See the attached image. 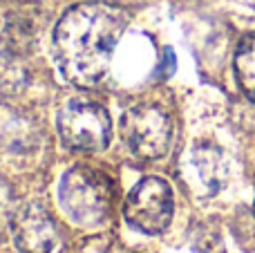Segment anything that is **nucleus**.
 Listing matches in <instances>:
<instances>
[{
	"mask_svg": "<svg viewBox=\"0 0 255 253\" xmlns=\"http://www.w3.org/2000/svg\"><path fill=\"white\" fill-rule=\"evenodd\" d=\"M128 27V11L110 2L70 7L54 27L52 52L67 83L92 88L106 76L117 43Z\"/></svg>",
	"mask_w": 255,
	"mask_h": 253,
	"instance_id": "nucleus-1",
	"label": "nucleus"
},
{
	"mask_svg": "<svg viewBox=\"0 0 255 253\" xmlns=\"http://www.w3.org/2000/svg\"><path fill=\"white\" fill-rule=\"evenodd\" d=\"M58 202L72 222L97 227L108 218L112 206V184L90 166H74L58 184Z\"/></svg>",
	"mask_w": 255,
	"mask_h": 253,
	"instance_id": "nucleus-2",
	"label": "nucleus"
},
{
	"mask_svg": "<svg viewBox=\"0 0 255 253\" xmlns=\"http://www.w3.org/2000/svg\"><path fill=\"white\" fill-rule=\"evenodd\" d=\"M121 137L134 157L143 161L161 159L172 146V119L154 103H136L121 117Z\"/></svg>",
	"mask_w": 255,
	"mask_h": 253,
	"instance_id": "nucleus-3",
	"label": "nucleus"
},
{
	"mask_svg": "<svg viewBox=\"0 0 255 253\" xmlns=\"http://www.w3.org/2000/svg\"><path fill=\"white\" fill-rule=\"evenodd\" d=\"M175 213L172 188L161 177H145L134 184L124 202V218L132 229L157 236L168 229Z\"/></svg>",
	"mask_w": 255,
	"mask_h": 253,
	"instance_id": "nucleus-4",
	"label": "nucleus"
},
{
	"mask_svg": "<svg viewBox=\"0 0 255 253\" xmlns=\"http://www.w3.org/2000/svg\"><path fill=\"white\" fill-rule=\"evenodd\" d=\"M58 132L74 150H103L112 139V121L103 106L92 101H67L58 110Z\"/></svg>",
	"mask_w": 255,
	"mask_h": 253,
	"instance_id": "nucleus-5",
	"label": "nucleus"
},
{
	"mask_svg": "<svg viewBox=\"0 0 255 253\" xmlns=\"http://www.w3.org/2000/svg\"><path fill=\"white\" fill-rule=\"evenodd\" d=\"M11 238L20 253H52L58 245V229L43 204L25 202L13 211Z\"/></svg>",
	"mask_w": 255,
	"mask_h": 253,
	"instance_id": "nucleus-6",
	"label": "nucleus"
},
{
	"mask_svg": "<svg viewBox=\"0 0 255 253\" xmlns=\"http://www.w3.org/2000/svg\"><path fill=\"white\" fill-rule=\"evenodd\" d=\"M190 168L195 170L197 179L206 186L211 195H215L226 182V164L224 157L213 146H197L190 150Z\"/></svg>",
	"mask_w": 255,
	"mask_h": 253,
	"instance_id": "nucleus-7",
	"label": "nucleus"
},
{
	"mask_svg": "<svg viewBox=\"0 0 255 253\" xmlns=\"http://www.w3.org/2000/svg\"><path fill=\"white\" fill-rule=\"evenodd\" d=\"M235 76L242 92L255 101V34L244 36L235 52Z\"/></svg>",
	"mask_w": 255,
	"mask_h": 253,
	"instance_id": "nucleus-8",
	"label": "nucleus"
},
{
	"mask_svg": "<svg viewBox=\"0 0 255 253\" xmlns=\"http://www.w3.org/2000/svg\"><path fill=\"white\" fill-rule=\"evenodd\" d=\"M27 74L22 65L11 56H0V101L9 99L25 85Z\"/></svg>",
	"mask_w": 255,
	"mask_h": 253,
	"instance_id": "nucleus-9",
	"label": "nucleus"
},
{
	"mask_svg": "<svg viewBox=\"0 0 255 253\" xmlns=\"http://www.w3.org/2000/svg\"><path fill=\"white\" fill-rule=\"evenodd\" d=\"M11 218H13V191L9 182L0 177V240L4 238L7 229H11Z\"/></svg>",
	"mask_w": 255,
	"mask_h": 253,
	"instance_id": "nucleus-10",
	"label": "nucleus"
},
{
	"mask_svg": "<svg viewBox=\"0 0 255 253\" xmlns=\"http://www.w3.org/2000/svg\"><path fill=\"white\" fill-rule=\"evenodd\" d=\"M197 253H222V247H220V245H211V242H206V245H199Z\"/></svg>",
	"mask_w": 255,
	"mask_h": 253,
	"instance_id": "nucleus-11",
	"label": "nucleus"
},
{
	"mask_svg": "<svg viewBox=\"0 0 255 253\" xmlns=\"http://www.w3.org/2000/svg\"><path fill=\"white\" fill-rule=\"evenodd\" d=\"M253 209H255V206H253Z\"/></svg>",
	"mask_w": 255,
	"mask_h": 253,
	"instance_id": "nucleus-12",
	"label": "nucleus"
}]
</instances>
